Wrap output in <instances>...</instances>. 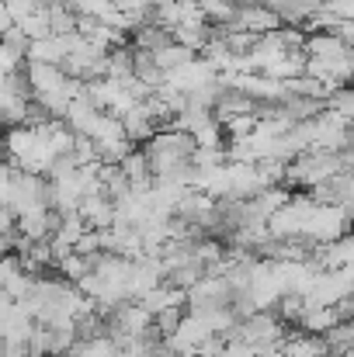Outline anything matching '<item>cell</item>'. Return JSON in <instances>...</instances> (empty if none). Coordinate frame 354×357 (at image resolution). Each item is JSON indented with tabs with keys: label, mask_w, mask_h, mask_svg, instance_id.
<instances>
[{
	"label": "cell",
	"mask_w": 354,
	"mask_h": 357,
	"mask_svg": "<svg viewBox=\"0 0 354 357\" xmlns=\"http://www.w3.org/2000/svg\"><path fill=\"white\" fill-rule=\"evenodd\" d=\"M17 28H21V35H24L28 42L49 38V21H45V10H35V14L21 17V21H17Z\"/></svg>",
	"instance_id": "cell-20"
},
{
	"label": "cell",
	"mask_w": 354,
	"mask_h": 357,
	"mask_svg": "<svg viewBox=\"0 0 354 357\" xmlns=\"http://www.w3.org/2000/svg\"><path fill=\"white\" fill-rule=\"evenodd\" d=\"M191 59H195V52H191V49H184V45H177V42H170V45H163L160 52H153V63L160 66V73L181 70V66H188Z\"/></svg>",
	"instance_id": "cell-15"
},
{
	"label": "cell",
	"mask_w": 354,
	"mask_h": 357,
	"mask_svg": "<svg viewBox=\"0 0 354 357\" xmlns=\"http://www.w3.org/2000/svg\"><path fill=\"white\" fill-rule=\"evenodd\" d=\"M66 357H115V344L108 337H91V340H77Z\"/></svg>",
	"instance_id": "cell-18"
},
{
	"label": "cell",
	"mask_w": 354,
	"mask_h": 357,
	"mask_svg": "<svg viewBox=\"0 0 354 357\" xmlns=\"http://www.w3.org/2000/svg\"><path fill=\"white\" fill-rule=\"evenodd\" d=\"M323 344L330 354H344L354 347V326L351 323H334L327 333H323Z\"/></svg>",
	"instance_id": "cell-17"
},
{
	"label": "cell",
	"mask_w": 354,
	"mask_h": 357,
	"mask_svg": "<svg viewBox=\"0 0 354 357\" xmlns=\"http://www.w3.org/2000/svg\"><path fill=\"white\" fill-rule=\"evenodd\" d=\"M14 222H17V219H14L7 208H0V233H3V236H7V233H14Z\"/></svg>",
	"instance_id": "cell-26"
},
{
	"label": "cell",
	"mask_w": 354,
	"mask_h": 357,
	"mask_svg": "<svg viewBox=\"0 0 354 357\" xmlns=\"http://www.w3.org/2000/svg\"><path fill=\"white\" fill-rule=\"evenodd\" d=\"M118 121H121V132H125V139H128L132 146H139V142L146 146V142L160 132V128L149 121V115L142 112V101H139V105H132V112H125Z\"/></svg>",
	"instance_id": "cell-10"
},
{
	"label": "cell",
	"mask_w": 354,
	"mask_h": 357,
	"mask_svg": "<svg viewBox=\"0 0 354 357\" xmlns=\"http://www.w3.org/2000/svg\"><path fill=\"white\" fill-rule=\"evenodd\" d=\"M112 202L105 198V195H87V198H80L77 202V215H80V222L87 226V229H94V233H105V229H112Z\"/></svg>",
	"instance_id": "cell-7"
},
{
	"label": "cell",
	"mask_w": 354,
	"mask_h": 357,
	"mask_svg": "<svg viewBox=\"0 0 354 357\" xmlns=\"http://www.w3.org/2000/svg\"><path fill=\"white\" fill-rule=\"evenodd\" d=\"M260 73L271 77V80H278V84H288V80H295V77L306 73V52H285L274 63H267Z\"/></svg>",
	"instance_id": "cell-11"
},
{
	"label": "cell",
	"mask_w": 354,
	"mask_h": 357,
	"mask_svg": "<svg viewBox=\"0 0 354 357\" xmlns=\"http://www.w3.org/2000/svg\"><path fill=\"white\" fill-rule=\"evenodd\" d=\"M10 24H14V21H10V14H7V7H3V0H0V35H3V31H7Z\"/></svg>",
	"instance_id": "cell-28"
},
{
	"label": "cell",
	"mask_w": 354,
	"mask_h": 357,
	"mask_svg": "<svg viewBox=\"0 0 354 357\" xmlns=\"http://www.w3.org/2000/svg\"><path fill=\"white\" fill-rule=\"evenodd\" d=\"M170 42H174L170 31L160 28V24H142V28H135V31L128 35V45H132V49H142V52H160V49L170 45Z\"/></svg>",
	"instance_id": "cell-13"
},
{
	"label": "cell",
	"mask_w": 354,
	"mask_h": 357,
	"mask_svg": "<svg viewBox=\"0 0 354 357\" xmlns=\"http://www.w3.org/2000/svg\"><path fill=\"white\" fill-rule=\"evenodd\" d=\"M66 3H70V7H77V3H84V0H66Z\"/></svg>",
	"instance_id": "cell-29"
},
{
	"label": "cell",
	"mask_w": 354,
	"mask_h": 357,
	"mask_svg": "<svg viewBox=\"0 0 354 357\" xmlns=\"http://www.w3.org/2000/svg\"><path fill=\"white\" fill-rule=\"evenodd\" d=\"M7 253H14V233H0V257H7Z\"/></svg>",
	"instance_id": "cell-27"
},
{
	"label": "cell",
	"mask_w": 354,
	"mask_h": 357,
	"mask_svg": "<svg viewBox=\"0 0 354 357\" xmlns=\"http://www.w3.org/2000/svg\"><path fill=\"white\" fill-rule=\"evenodd\" d=\"M327 112L337 115V119L351 121L354 119V91L351 87H337V91H330V98H327Z\"/></svg>",
	"instance_id": "cell-19"
},
{
	"label": "cell",
	"mask_w": 354,
	"mask_h": 357,
	"mask_svg": "<svg viewBox=\"0 0 354 357\" xmlns=\"http://www.w3.org/2000/svg\"><path fill=\"white\" fill-rule=\"evenodd\" d=\"M42 10H45V21H49V35H70L77 28V10L66 0H49Z\"/></svg>",
	"instance_id": "cell-12"
},
{
	"label": "cell",
	"mask_w": 354,
	"mask_h": 357,
	"mask_svg": "<svg viewBox=\"0 0 354 357\" xmlns=\"http://www.w3.org/2000/svg\"><path fill=\"white\" fill-rule=\"evenodd\" d=\"M181 319H184V309H163V312H156V316H153V330L160 333V340H167V337H174V333H177Z\"/></svg>",
	"instance_id": "cell-21"
},
{
	"label": "cell",
	"mask_w": 354,
	"mask_h": 357,
	"mask_svg": "<svg viewBox=\"0 0 354 357\" xmlns=\"http://www.w3.org/2000/svg\"><path fill=\"white\" fill-rule=\"evenodd\" d=\"M163 284V264L160 257H135L132 267H128V281H125V291H128V302H135L139 295H146L149 288Z\"/></svg>",
	"instance_id": "cell-3"
},
{
	"label": "cell",
	"mask_w": 354,
	"mask_h": 357,
	"mask_svg": "<svg viewBox=\"0 0 354 357\" xmlns=\"http://www.w3.org/2000/svg\"><path fill=\"white\" fill-rule=\"evenodd\" d=\"M351 284H354V271L351 267H341V271H320L309 284V291L302 295L306 305H316V309H330L337 305L341 298H351Z\"/></svg>",
	"instance_id": "cell-1"
},
{
	"label": "cell",
	"mask_w": 354,
	"mask_h": 357,
	"mask_svg": "<svg viewBox=\"0 0 354 357\" xmlns=\"http://www.w3.org/2000/svg\"><path fill=\"white\" fill-rule=\"evenodd\" d=\"M73 253H80V257H94V253H101V233L84 229V236L73 243Z\"/></svg>",
	"instance_id": "cell-23"
},
{
	"label": "cell",
	"mask_w": 354,
	"mask_h": 357,
	"mask_svg": "<svg viewBox=\"0 0 354 357\" xmlns=\"http://www.w3.org/2000/svg\"><path fill=\"white\" fill-rule=\"evenodd\" d=\"M24 105H28V101H21V98H14V94H7V91L0 87V128H17V125H24Z\"/></svg>",
	"instance_id": "cell-16"
},
{
	"label": "cell",
	"mask_w": 354,
	"mask_h": 357,
	"mask_svg": "<svg viewBox=\"0 0 354 357\" xmlns=\"http://www.w3.org/2000/svg\"><path fill=\"white\" fill-rule=\"evenodd\" d=\"M313 260L320 264V271H341V267H351V260H354L351 233H344V236L334 239V243H323V246H316Z\"/></svg>",
	"instance_id": "cell-8"
},
{
	"label": "cell",
	"mask_w": 354,
	"mask_h": 357,
	"mask_svg": "<svg viewBox=\"0 0 354 357\" xmlns=\"http://www.w3.org/2000/svg\"><path fill=\"white\" fill-rule=\"evenodd\" d=\"M313 205H334V208H351L354 202V177L351 174H334L330 181L316 184L306 191Z\"/></svg>",
	"instance_id": "cell-4"
},
{
	"label": "cell",
	"mask_w": 354,
	"mask_h": 357,
	"mask_svg": "<svg viewBox=\"0 0 354 357\" xmlns=\"http://www.w3.org/2000/svg\"><path fill=\"white\" fill-rule=\"evenodd\" d=\"M302 52L309 56V59H323V63H337L341 56H348L351 52V45H344L341 38H334L330 31H316V35H306V42H302Z\"/></svg>",
	"instance_id": "cell-9"
},
{
	"label": "cell",
	"mask_w": 354,
	"mask_h": 357,
	"mask_svg": "<svg viewBox=\"0 0 354 357\" xmlns=\"http://www.w3.org/2000/svg\"><path fill=\"white\" fill-rule=\"evenodd\" d=\"M17 70H24V59H21L17 52H10V49H3V45H0V77L17 73Z\"/></svg>",
	"instance_id": "cell-24"
},
{
	"label": "cell",
	"mask_w": 354,
	"mask_h": 357,
	"mask_svg": "<svg viewBox=\"0 0 354 357\" xmlns=\"http://www.w3.org/2000/svg\"><path fill=\"white\" fill-rule=\"evenodd\" d=\"M233 28L239 31H250V35H271L281 28L278 14L264 3H246V7H236V17H233Z\"/></svg>",
	"instance_id": "cell-5"
},
{
	"label": "cell",
	"mask_w": 354,
	"mask_h": 357,
	"mask_svg": "<svg viewBox=\"0 0 354 357\" xmlns=\"http://www.w3.org/2000/svg\"><path fill=\"white\" fill-rule=\"evenodd\" d=\"M24 77H28L31 98L59 94V91L66 87V77L59 73V66H49V63H24Z\"/></svg>",
	"instance_id": "cell-6"
},
{
	"label": "cell",
	"mask_w": 354,
	"mask_h": 357,
	"mask_svg": "<svg viewBox=\"0 0 354 357\" xmlns=\"http://www.w3.org/2000/svg\"><path fill=\"white\" fill-rule=\"evenodd\" d=\"M348 226H351V208L313 205V212H309V219L302 226V236L309 243H316V246H323V243H334V239L344 236Z\"/></svg>",
	"instance_id": "cell-2"
},
{
	"label": "cell",
	"mask_w": 354,
	"mask_h": 357,
	"mask_svg": "<svg viewBox=\"0 0 354 357\" xmlns=\"http://www.w3.org/2000/svg\"><path fill=\"white\" fill-rule=\"evenodd\" d=\"M0 45H3V49H10V52H17V56L24 59V52H28V45H31V42L21 35V28H17V24H10V28L0 35Z\"/></svg>",
	"instance_id": "cell-22"
},
{
	"label": "cell",
	"mask_w": 354,
	"mask_h": 357,
	"mask_svg": "<svg viewBox=\"0 0 354 357\" xmlns=\"http://www.w3.org/2000/svg\"><path fill=\"white\" fill-rule=\"evenodd\" d=\"M323 7H327L337 21H354V0H323Z\"/></svg>",
	"instance_id": "cell-25"
},
{
	"label": "cell",
	"mask_w": 354,
	"mask_h": 357,
	"mask_svg": "<svg viewBox=\"0 0 354 357\" xmlns=\"http://www.w3.org/2000/svg\"><path fill=\"white\" fill-rule=\"evenodd\" d=\"M118 170L125 174L128 188H149V184H153V177H149V163H146L142 149H132V153L118 163Z\"/></svg>",
	"instance_id": "cell-14"
}]
</instances>
